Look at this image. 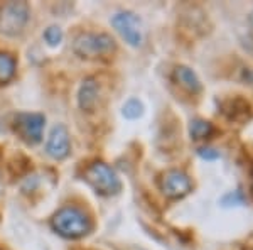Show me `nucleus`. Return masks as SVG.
<instances>
[{
  "instance_id": "9b49d317",
  "label": "nucleus",
  "mask_w": 253,
  "mask_h": 250,
  "mask_svg": "<svg viewBox=\"0 0 253 250\" xmlns=\"http://www.w3.org/2000/svg\"><path fill=\"white\" fill-rule=\"evenodd\" d=\"M224 113L228 115L230 120H240V118H248L252 113V106L248 101H245L243 98L236 97L233 100H230L224 106Z\"/></svg>"
},
{
  "instance_id": "f3484780",
  "label": "nucleus",
  "mask_w": 253,
  "mask_h": 250,
  "mask_svg": "<svg viewBox=\"0 0 253 250\" xmlns=\"http://www.w3.org/2000/svg\"><path fill=\"white\" fill-rule=\"evenodd\" d=\"M198 154L201 155L203 159H206V161H214V159H219V152L213 147H201V149L198 150Z\"/></svg>"
},
{
  "instance_id": "6e6552de",
  "label": "nucleus",
  "mask_w": 253,
  "mask_h": 250,
  "mask_svg": "<svg viewBox=\"0 0 253 250\" xmlns=\"http://www.w3.org/2000/svg\"><path fill=\"white\" fill-rule=\"evenodd\" d=\"M71 150V142H69V134L64 125H54L51 129V134L46 142V152L49 157L61 161Z\"/></svg>"
},
{
  "instance_id": "ddd939ff",
  "label": "nucleus",
  "mask_w": 253,
  "mask_h": 250,
  "mask_svg": "<svg viewBox=\"0 0 253 250\" xmlns=\"http://www.w3.org/2000/svg\"><path fill=\"white\" fill-rule=\"evenodd\" d=\"M15 73V59L7 52H0V83L9 81Z\"/></svg>"
},
{
  "instance_id": "423d86ee",
  "label": "nucleus",
  "mask_w": 253,
  "mask_h": 250,
  "mask_svg": "<svg viewBox=\"0 0 253 250\" xmlns=\"http://www.w3.org/2000/svg\"><path fill=\"white\" fill-rule=\"evenodd\" d=\"M161 190L167 198H182L193 190V183L182 171L169 169L161 178Z\"/></svg>"
},
{
  "instance_id": "20e7f679",
  "label": "nucleus",
  "mask_w": 253,
  "mask_h": 250,
  "mask_svg": "<svg viewBox=\"0 0 253 250\" xmlns=\"http://www.w3.org/2000/svg\"><path fill=\"white\" fill-rule=\"evenodd\" d=\"M112 26L122 36L128 46L138 48L144 41V27L142 20L132 12H118L112 17Z\"/></svg>"
},
{
  "instance_id": "1a4fd4ad",
  "label": "nucleus",
  "mask_w": 253,
  "mask_h": 250,
  "mask_svg": "<svg viewBox=\"0 0 253 250\" xmlns=\"http://www.w3.org/2000/svg\"><path fill=\"white\" fill-rule=\"evenodd\" d=\"M174 80L181 85L186 92L189 93H199L201 92V81L198 75L187 66H177L174 69Z\"/></svg>"
},
{
  "instance_id": "aec40b11",
  "label": "nucleus",
  "mask_w": 253,
  "mask_h": 250,
  "mask_svg": "<svg viewBox=\"0 0 253 250\" xmlns=\"http://www.w3.org/2000/svg\"><path fill=\"white\" fill-rule=\"evenodd\" d=\"M252 195H253V167H252Z\"/></svg>"
},
{
  "instance_id": "39448f33",
  "label": "nucleus",
  "mask_w": 253,
  "mask_h": 250,
  "mask_svg": "<svg viewBox=\"0 0 253 250\" xmlns=\"http://www.w3.org/2000/svg\"><path fill=\"white\" fill-rule=\"evenodd\" d=\"M29 19V7L24 2H9L0 10V32L15 36L24 29Z\"/></svg>"
},
{
  "instance_id": "f03ea898",
  "label": "nucleus",
  "mask_w": 253,
  "mask_h": 250,
  "mask_svg": "<svg viewBox=\"0 0 253 250\" xmlns=\"http://www.w3.org/2000/svg\"><path fill=\"white\" fill-rule=\"evenodd\" d=\"M73 51L78 56H81V58H86V59L108 56L110 52L115 51V41L110 38L108 34H93V32H86V34H80L78 38L75 39Z\"/></svg>"
},
{
  "instance_id": "9d476101",
  "label": "nucleus",
  "mask_w": 253,
  "mask_h": 250,
  "mask_svg": "<svg viewBox=\"0 0 253 250\" xmlns=\"http://www.w3.org/2000/svg\"><path fill=\"white\" fill-rule=\"evenodd\" d=\"M98 100V83L95 80H84L80 90V106L86 112H91Z\"/></svg>"
},
{
  "instance_id": "0eeeda50",
  "label": "nucleus",
  "mask_w": 253,
  "mask_h": 250,
  "mask_svg": "<svg viewBox=\"0 0 253 250\" xmlns=\"http://www.w3.org/2000/svg\"><path fill=\"white\" fill-rule=\"evenodd\" d=\"M46 118L41 113H19L15 118V129L29 144H38L42 139V129Z\"/></svg>"
},
{
  "instance_id": "4468645a",
  "label": "nucleus",
  "mask_w": 253,
  "mask_h": 250,
  "mask_svg": "<svg viewBox=\"0 0 253 250\" xmlns=\"http://www.w3.org/2000/svg\"><path fill=\"white\" fill-rule=\"evenodd\" d=\"M122 113H124V117L128 118V120H135V118H138L144 113V105H142V101H138L137 98H130L124 105V108H122Z\"/></svg>"
},
{
  "instance_id": "2eb2a0df",
  "label": "nucleus",
  "mask_w": 253,
  "mask_h": 250,
  "mask_svg": "<svg viewBox=\"0 0 253 250\" xmlns=\"http://www.w3.org/2000/svg\"><path fill=\"white\" fill-rule=\"evenodd\" d=\"M221 204H223V206H226V208H230V206H243V204H245L243 193L238 191V190L228 193V195H224L223 198H221Z\"/></svg>"
},
{
  "instance_id": "dca6fc26",
  "label": "nucleus",
  "mask_w": 253,
  "mask_h": 250,
  "mask_svg": "<svg viewBox=\"0 0 253 250\" xmlns=\"http://www.w3.org/2000/svg\"><path fill=\"white\" fill-rule=\"evenodd\" d=\"M44 39H46L49 46H58V44H61V41H63V32H61L59 27L51 26L44 32Z\"/></svg>"
},
{
  "instance_id": "7ed1b4c3",
  "label": "nucleus",
  "mask_w": 253,
  "mask_h": 250,
  "mask_svg": "<svg viewBox=\"0 0 253 250\" xmlns=\"http://www.w3.org/2000/svg\"><path fill=\"white\" fill-rule=\"evenodd\" d=\"M86 178L91 183V186L100 193V195H117L122 190L120 178L115 171L105 162H95L88 167Z\"/></svg>"
},
{
  "instance_id": "a211bd4d",
  "label": "nucleus",
  "mask_w": 253,
  "mask_h": 250,
  "mask_svg": "<svg viewBox=\"0 0 253 250\" xmlns=\"http://www.w3.org/2000/svg\"><path fill=\"white\" fill-rule=\"evenodd\" d=\"M243 78H245V81L250 85V87H253V69H247V71H245V75H243Z\"/></svg>"
},
{
  "instance_id": "f8f14e48",
  "label": "nucleus",
  "mask_w": 253,
  "mask_h": 250,
  "mask_svg": "<svg viewBox=\"0 0 253 250\" xmlns=\"http://www.w3.org/2000/svg\"><path fill=\"white\" fill-rule=\"evenodd\" d=\"M213 125L210 124L208 120H203V118H194L189 125V134L191 137L199 141V139H206L213 134Z\"/></svg>"
},
{
  "instance_id": "6ab92c4d",
  "label": "nucleus",
  "mask_w": 253,
  "mask_h": 250,
  "mask_svg": "<svg viewBox=\"0 0 253 250\" xmlns=\"http://www.w3.org/2000/svg\"><path fill=\"white\" fill-rule=\"evenodd\" d=\"M248 22H250V27H252V31H253V12L250 14V17H248Z\"/></svg>"
},
{
  "instance_id": "f257e3e1",
  "label": "nucleus",
  "mask_w": 253,
  "mask_h": 250,
  "mask_svg": "<svg viewBox=\"0 0 253 250\" xmlns=\"http://www.w3.org/2000/svg\"><path fill=\"white\" fill-rule=\"evenodd\" d=\"M52 227L59 235L68 237V239H80V237L86 235L91 225L83 211L78 208L68 206L56 213L52 218Z\"/></svg>"
}]
</instances>
